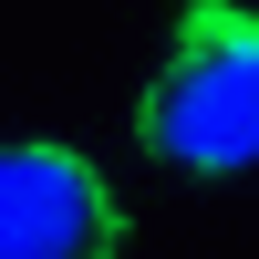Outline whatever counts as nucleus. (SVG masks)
Listing matches in <instances>:
<instances>
[{"label":"nucleus","instance_id":"obj_1","mask_svg":"<svg viewBox=\"0 0 259 259\" xmlns=\"http://www.w3.org/2000/svg\"><path fill=\"white\" fill-rule=\"evenodd\" d=\"M145 156L187 166V177H239L259 166V11L239 0H187L177 41H166L156 83L135 104Z\"/></svg>","mask_w":259,"mask_h":259},{"label":"nucleus","instance_id":"obj_2","mask_svg":"<svg viewBox=\"0 0 259 259\" xmlns=\"http://www.w3.org/2000/svg\"><path fill=\"white\" fill-rule=\"evenodd\" d=\"M124 207L73 145H0V259H104Z\"/></svg>","mask_w":259,"mask_h":259}]
</instances>
